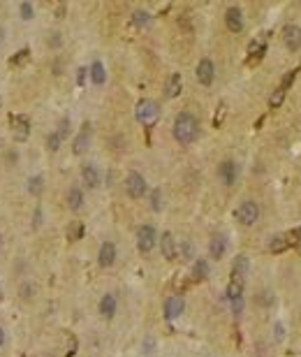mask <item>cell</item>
Here are the masks:
<instances>
[{"instance_id":"1","label":"cell","mask_w":301,"mask_h":357,"mask_svg":"<svg viewBox=\"0 0 301 357\" xmlns=\"http://www.w3.org/2000/svg\"><path fill=\"white\" fill-rule=\"evenodd\" d=\"M172 133H174V139L178 144H193L197 139V134H199V123H197V118L190 114V112H181L176 118H174V128H172Z\"/></svg>"},{"instance_id":"2","label":"cell","mask_w":301,"mask_h":357,"mask_svg":"<svg viewBox=\"0 0 301 357\" xmlns=\"http://www.w3.org/2000/svg\"><path fill=\"white\" fill-rule=\"evenodd\" d=\"M134 116H137V121L142 125H146V128L155 125V121H158V116H160L158 102H153V100H139V102H137V109H134Z\"/></svg>"},{"instance_id":"3","label":"cell","mask_w":301,"mask_h":357,"mask_svg":"<svg viewBox=\"0 0 301 357\" xmlns=\"http://www.w3.org/2000/svg\"><path fill=\"white\" fill-rule=\"evenodd\" d=\"M155 244H158V232H155V227H153V225H142V227L137 230V248L142 250V253H150V250L155 248Z\"/></svg>"},{"instance_id":"4","label":"cell","mask_w":301,"mask_h":357,"mask_svg":"<svg viewBox=\"0 0 301 357\" xmlns=\"http://www.w3.org/2000/svg\"><path fill=\"white\" fill-rule=\"evenodd\" d=\"M236 218H239V223L246 225V227L255 225L257 218H259V206H257V202H253V200L241 202L239 209H236Z\"/></svg>"},{"instance_id":"5","label":"cell","mask_w":301,"mask_h":357,"mask_svg":"<svg viewBox=\"0 0 301 357\" xmlns=\"http://www.w3.org/2000/svg\"><path fill=\"white\" fill-rule=\"evenodd\" d=\"M125 190L132 200H139V197L146 195V178L139 174V172H130L128 178H125Z\"/></svg>"},{"instance_id":"6","label":"cell","mask_w":301,"mask_h":357,"mask_svg":"<svg viewBox=\"0 0 301 357\" xmlns=\"http://www.w3.org/2000/svg\"><path fill=\"white\" fill-rule=\"evenodd\" d=\"M197 81L202 84V86H211L213 79H215V65H213L211 58H202V61L197 63Z\"/></svg>"},{"instance_id":"7","label":"cell","mask_w":301,"mask_h":357,"mask_svg":"<svg viewBox=\"0 0 301 357\" xmlns=\"http://www.w3.org/2000/svg\"><path fill=\"white\" fill-rule=\"evenodd\" d=\"M218 177H220L222 186H234L236 178H239V165H236L234 160L220 162V167H218Z\"/></svg>"},{"instance_id":"8","label":"cell","mask_w":301,"mask_h":357,"mask_svg":"<svg viewBox=\"0 0 301 357\" xmlns=\"http://www.w3.org/2000/svg\"><path fill=\"white\" fill-rule=\"evenodd\" d=\"M283 42L285 46L290 49V51H297L301 46V26H297V23H287V26L283 28Z\"/></svg>"},{"instance_id":"9","label":"cell","mask_w":301,"mask_h":357,"mask_svg":"<svg viewBox=\"0 0 301 357\" xmlns=\"http://www.w3.org/2000/svg\"><path fill=\"white\" fill-rule=\"evenodd\" d=\"M183 309H186V302H183V297L178 295H172L165 299V318L167 320H176L178 315L183 313Z\"/></svg>"},{"instance_id":"10","label":"cell","mask_w":301,"mask_h":357,"mask_svg":"<svg viewBox=\"0 0 301 357\" xmlns=\"http://www.w3.org/2000/svg\"><path fill=\"white\" fill-rule=\"evenodd\" d=\"M118 258V250H116V244L114 241H105L102 246H100V253H98V262L100 267H111Z\"/></svg>"},{"instance_id":"11","label":"cell","mask_w":301,"mask_h":357,"mask_svg":"<svg viewBox=\"0 0 301 357\" xmlns=\"http://www.w3.org/2000/svg\"><path fill=\"white\" fill-rule=\"evenodd\" d=\"M225 23L232 33H241L243 30V12L239 7H230L225 12Z\"/></svg>"},{"instance_id":"12","label":"cell","mask_w":301,"mask_h":357,"mask_svg":"<svg viewBox=\"0 0 301 357\" xmlns=\"http://www.w3.org/2000/svg\"><path fill=\"white\" fill-rule=\"evenodd\" d=\"M12 133H14V139H19V142L28 139V133H30L28 118L26 116H12Z\"/></svg>"},{"instance_id":"13","label":"cell","mask_w":301,"mask_h":357,"mask_svg":"<svg viewBox=\"0 0 301 357\" xmlns=\"http://www.w3.org/2000/svg\"><path fill=\"white\" fill-rule=\"evenodd\" d=\"M246 276H248V258L239 255V258L234 260V267H232V281L246 283Z\"/></svg>"},{"instance_id":"14","label":"cell","mask_w":301,"mask_h":357,"mask_svg":"<svg viewBox=\"0 0 301 357\" xmlns=\"http://www.w3.org/2000/svg\"><path fill=\"white\" fill-rule=\"evenodd\" d=\"M100 313H102V318H114L116 315V309H118V302H116V295H111V292H107V295H102V299H100Z\"/></svg>"},{"instance_id":"15","label":"cell","mask_w":301,"mask_h":357,"mask_svg":"<svg viewBox=\"0 0 301 357\" xmlns=\"http://www.w3.org/2000/svg\"><path fill=\"white\" fill-rule=\"evenodd\" d=\"M225 253H227V239L222 234H215L211 239V244H209V255L213 260H220Z\"/></svg>"},{"instance_id":"16","label":"cell","mask_w":301,"mask_h":357,"mask_svg":"<svg viewBox=\"0 0 301 357\" xmlns=\"http://www.w3.org/2000/svg\"><path fill=\"white\" fill-rule=\"evenodd\" d=\"M160 250H162V255L167 260H174L176 258V241L172 237V232H165L160 237Z\"/></svg>"},{"instance_id":"17","label":"cell","mask_w":301,"mask_h":357,"mask_svg":"<svg viewBox=\"0 0 301 357\" xmlns=\"http://www.w3.org/2000/svg\"><path fill=\"white\" fill-rule=\"evenodd\" d=\"M81 178L88 188H98L100 186V172L95 165H84L81 167Z\"/></svg>"},{"instance_id":"18","label":"cell","mask_w":301,"mask_h":357,"mask_svg":"<svg viewBox=\"0 0 301 357\" xmlns=\"http://www.w3.org/2000/svg\"><path fill=\"white\" fill-rule=\"evenodd\" d=\"M181 89H183V79H181V74H178V72L169 74L167 84H165V95H167V98H176L178 93H181Z\"/></svg>"},{"instance_id":"19","label":"cell","mask_w":301,"mask_h":357,"mask_svg":"<svg viewBox=\"0 0 301 357\" xmlns=\"http://www.w3.org/2000/svg\"><path fill=\"white\" fill-rule=\"evenodd\" d=\"M65 202H67V206H70L72 211H79L81 206H84V193H81V188H70L67 190V197H65Z\"/></svg>"},{"instance_id":"20","label":"cell","mask_w":301,"mask_h":357,"mask_svg":"<svg viewBox=\"0 0 301 357\" xmlns=\"http://www.w3.org/2000/svg\"><path fill=\"white\" fill-rule=\"evenodd\" d=\"M88 146H90V128L86 125V128L77 134V139H74V146H72V149H74V153H84Z\"/></svg>"},{"instance_id":"21","label":"cell","mask_w":301,"mask_h":357,"mask_svg":"<svg viewBox=\"0 0 301 357\" xmlns=\"http://www.w3.org/2000/svg\"><path fill=\"white\" fill-rule=\"evenodd\" d=\"M88 72H90V79H93V84H95V86H102V84L107 81V70H105V65H102L100 61L93 63Z\"/></svg>"},{"instance_id":"22","label":"cell","mask_w":301,"mask_h":357,"mask_svg":"<svg viewBox=\"0 0 301 357\" xmlns=\"http://www.w3.org/2000/svg\"><path fill=\"white\" fill-rule=\"evenodd\" d=\"M264 51H266V45H264V42H253V45L248 46V54H250L248 63H250V65H253V63H257V61H262Z\"/></svg>"},{"instance_id":"23","label":"cell","mask_w":301,"mask_h":357,"mask_svg":"<svg viewBox=\"0 0 301 357\" xmlns=\"http://www.w3.org/2000/svg\"><path fill=\"white\" fill-rule=\"evenodd\" d=\"M227 299H230V302H239V299H243V283H239V281H230V286H227Z\"/></svg>"},{"instance_id":"24","label":"cell","mask_w":301,"mask_h":357,"mask_svg":"<svg viewBox=\"0 0 301 357\" xmlns=\"http://www.w3.org/2000/svg\"><path fill=\"white\" fill-rule=\"evenodd\" d=\"M42 190H44V178L40 177V174H37V177H30L28 178V193H30V195H40V193H42Z\"/></svg>"},{"instance_id":"25","label":"cell","mask_w":301,"mask_h":357,"mask_svg":"<svg viewBox=\"0 0 301 357\" xmlns=\"http://www.w3.org/2000/svg\"><path fill=\"white\" fill-rule=\"evenodd\" d=\"M287 246H290V239H287L285 234H276L274 239L269 241V248L274 250V253H280V250H285Z\"/></svg>"},{"instance_id":"26","label":"cell","mask_w":301,"mask_h":357,"mask_svg":"<svg viewBox=\"0 0 301 357\" xmlns=\"http://www.w3.org/2000/svg\"><path fill=\"white\" fill-rule=\"evenodd\" d=\"M193 276H195L197 281L209 278V262H206V260H197L195 267H193Z\"/></svg>"},{"instance_id":"27","label":"cell","mask_w":301,"mask_h":357,"mask_svg":"<svg viewBox=\"0 0 301 357\" xmlns=\"http://www.w3.org/2000/svg\"><path fill=\"white\" fill-rule=\"evenodd\" d=\"M132 23H134V26H139V28L149 26V23H150V14H149V12H144V9H137V12H132Z\"/></svg>"},{"instance_id":"28","label":"cell","mask_w":301,"mask_h":357,"mask_svg":"<svg viewBox=\"0 0 301 357\" xmlns=\"http://www.w3.org/2000/svg\"><path fill=\"white\" fill-rule=\"evenodd\" d=\"M19 14H21L23 21H30L35 17V5L33 2H19Z\"/></svg>"},{"instance_id":"29","label":"cell","mask_w":301,"mask_h":357,"mask_svg":"<svg viewBox=\"0 0 301 357\" xmlns=\"http://www.w3.org/2000/svg\"><path fill=\"white\" fill-rule=\"evenodd\" d=\"M61 144H63V139L56 133H49V134H46V149H49L51 153L58 151V149H61Z\"/></svg>"},{"instance_id":"30","label":"cell","mask_w":301,"mask_h":357,"mask_svg":"<svg viewBox=\"0 0 301 357\" xmlns=\"http://www.w3.org/2000/svg\"><path fill=\"white\" fill-rule=\"evenodd\" d=\"M283 100H285V90L283 89H276L274 93H271V98H269V107H271V109L280 107V105H283Z\"/></svg>"},{"instance_id":"31","label":"cell","mask_w":301,"mask_h":357,"mask_svg":"<svg viewBox=\"0 0 301 357\" xmlns=\"http://www.w3.org/2000/svg\"><path fill=\"white\" fill-rule=\"evenodd\" d=\"M67 234H70V239H72V241L81 239V237H84V225H81V223H72V225H70V230H67Z\"/></svg>"},{"instance_id":"32","label":"cell","mask_w":301,"mask_h":357,"mask_svg":"<svg viewBox=\"0 0 301 357\" xmlns=\"http://www.w3.org/2000/svg\"><path fill=\"white\" fill-rule=\"evenodd\" d=\"M28 58H30V51H28V49H21V51H19V54L9 61V65H23Z\"/></svg>"},{"instance_id":"33","label":"cell","mask_w":301,"mask_h":357,"mask_svg":"<svg viewBox=\"0 0 301 357\" xmlns=\"http://www.w3.org/2000/svg\"><path fill=\"white\" fill-rule=\"evenodd\" d=\"M150 209H153V211H160V209H162V195H160V190H153V193H150Z\"/></svg>"},{"instance_id":"34","label":"cell","mask_w":301,"mask_h":357,"mask_svg":"<svg viewBox=\"0 0 301 357\" xmlns=\"http://www.w3.org/2000/svg\"><path fill=\"white\" fill-rule=\"evenodd\" d=\"M56 134L61 137V139H65L67 134H70V121L65 118V121H61V125H58V130H56Z\"/></svg>"},{"instance_id":"35","label":"cell","mask_w":301,"mask_h":357,"mask_svg":"<svg viewBox=\"0 0 301 357\" xmlns=\"http://www.w3.org/2000/svg\"><path fill=\"white\" fill-rule=\"evenodd\" d=\"M181 255L186 260L193 258V244H190V241H183V244H181Z\"/></svg>"},{"instance_id":"36","label":"cell","mask_w":301,"mask_h":357,"mask_svg":"<svg viewBox=\"0 0 301 357\" xmlns=\"http://www.w3.org/2000/svg\"><path fill=\"white\" fill-rule=\"evenodd\" d=\"M61 45H63V35H61V33H51V35H49V46L58 49Z\"/></svg>"},{"instance_id":"37","label":"cell","mask_w":301,"mask_h":357,"mask_svg":"<svg viewBox=\"0 0 301 357\" xmlns=\"http://www.w3.org/2000/svg\"><path fill=\"white\" fill-rule=\"evenodd\" d=\"M33 292H35V288L30 286V283H23V286H21V297H23V299H30Z\"/></svg>"},{"instance_id":"38","label":"cell","mask_w":301,"mask_h":357,"mask_svg":"<svg viewBox=\"0 0 301 357\" xmlns=\"http://www.w3.org/2000/svg\"><path fill=\"white\" fill-rule=\"evenodd\" d=\"M294 77H297V70H292V72H287V74H285L283 77V84H280V89H287V86H290V84H292L294 81Z\"/></svg>"},{"instance_id":"39","label":"cell","mask_w":301,"mask_h":357,"mask_svg":"<svg viewBox=\"0 0 301 357\" xmlns=\"http://www.w3.org/2000/svg\"><path fill=\"white\" fill-rule=\"evenodd\" d=\"M70 343H67V353H65V357H72L74 355V353H77V339H74V336H70Z\"/></svg>"},{"instance_id":"40","label":"cell","mask_w":301,"mask_h":357,"mask_svg":"<svg viewBox=\"0 0 301 357\" xmlns=\"http://www.w3.org/2000/svg\"><path fill=\"white\" fill-rule=\"evenodd\" d=\"M53 9H56V17L63 19V17H65V12H67V5H65V2H58Z\"/></svg>"},{"instance_id":"41","label":"cell","mask_w":301,"mask_h":357,"mask_svg":"<svg viewBox=\"0 0 301 357\" xmlns=\"http://www.w3.org/2000/svg\"><path fill=\"white\" fill-rule=\"evenodd\" d=\"M153 348H155V341L149 336V339L144 341V353H146V355H150V353H153Z\"/></svg>"},{"instance_id":"42","label":"cell","mask_w":301,"mask_h":357,"mask_svg":"<svg viewBox=\"0 0 301 357\" xmlns=\"http://www.w3.org/2000/svg\"><path fill=\"white\" fill-rule=\"evenodd\" d=\"M33 225H35V227L42 225V209H37V211H35V221H33Z\"/></svg>"},{"instance_id":"43","label":"cell","mask_w":301,"mask_h":357,"mask_svg":"<svg viewBox=\"0 0 301 357\" xmlns=\"http://www.w3.org/2000/svg\"><path fill=\"white\" fill-rule=\"evenodd\" d=\"M222 116H225V105H220V107H218V116H215V125H220Z\"/></svg>"},{"instance_id":"44","label":"cell","mask_w":301,"mask_h":357,"mask_svg":"<svg viewBox=\"0 0 301 357\" xmlns=\"http://www.w3.org/2000/svg\"><path fill=\"white\" fill-rule=\"evenodd\" d=\"M274 332H276V339H278V341L283 339V325H276Z\"/></svg>"},{"instance_id":"45","label":"cell","mask_w":301,"mask_h":357,"mask_svg":"<svg viewBox=\"0 0 301 357\" xmlns=\"http://www.w3.org/2000/svg\"><path fill=\"white\" fill-rule=\"evenodd\" d=\"M86 72H88L86 67H81V70H79V74H77V81H79V84H84V79H86Z\"/></svg>"},{"instance_id":"46","label":"cell","mask_w":301,"mask_h":357,"mask_svg":"<svg viewBox=\"0 0 301 357\" xmlns=\"http://www.w3.org/2000/svg\"><path fill=\"white\" fill-rule=\"evenodd\" d=\"M2 346H5V330L0 327V348H2Z\"/></svg>"},{"instance_id":"47","label":"cell","mask_w":301,"mask_h":357,"mask_svg":"<svg viewBox=\"0 0 301 357\" xmlns=\"http://www.w3.org/2000/svg\"><path fill=\"white\" fill-rule=\"evenodd\" d=\"M5 40V30H2V26H0V42Z\"/></svg>"},{"instance_id":"48","label":"cell","mask_w":301,"mask_h":357,"mask_svg":"<svg viewBox=\"0 0 301 357\" xmlns=\"http://www.w3.org/2000/svg\"><path fill=\"white\" fill-rule=\"evenodd\" d=\"M0 246H2V239H0Z\"/></svg>"}]
</instances>
